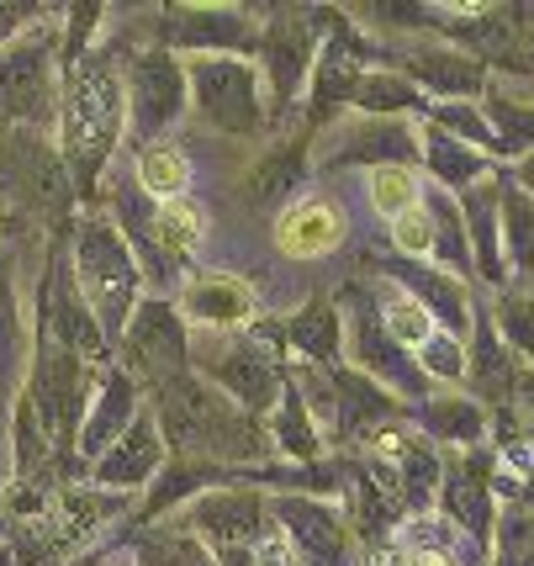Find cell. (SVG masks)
<instances>
[{
  "instance_id": "cell-1",
  "label": "cell",
  "mask_w": 534,
  "mask_h": 566,
  "mask_svg": "<svg viewBox=\"0 0 534 566\" xmlns=\"http://www.w3.org/2000/svg\"><path fill=\"white\" fill-rule=\"evenodd\" d=\"M154 413L165 423V440H170L175 455H228V461H249V455H265V434L254 429L249 413L239 408H228L212 387H201L196 376H170V381H159V402H154Z\"/></svg>"
},
{
  "instance_id": "cell-2",
  "label": "cell",
  "mask_w": 534,
  "mask_h": 566,
  "mask_svg": "<svg viewBox=\"0 0 534 566\" xmlns=\"http://www.w3.org/2000/svg\"><path fill=\"white\" fill-rule=\"evenodd\" d=\"M122 127V85L117 70L106 59L80 53L70 59L64 74V106H59V138H64V159L80 186H91L101 170V159L112 154Z\"/></svg>"
},
{
  "instance_id": "cell-3",
  "label": "cell",
  "mask_w": 534,
  "mask_h": 566,
  "mask_svg": "<svg viewBox=\"0 0 534 566\" xmlns=\"http://www.w3.org/2000/svg\"><path fill=\"white\" fill-rule=\"evenodd\" d=\"M74 265H80V292L96 307L101 328L122 339V328L133 318V292H138V265H133V249L106 218H85L74 233Z\"/></svg>"
},
{
  "instance_id": "cell-4",
  "label": "cell",
  "mask_w": 534,
  "mask_h": 566,
  "mask_svg": "<svg viewBox=\"0 0 534 566\" xmlns=\"http://www.w3.org/2000/svg\"><path fill=\"white\" fill-rule=\"evenodd\" d=\"M186 101L218 133H254L265 123L260 74L249 59H233V53H196L186 64Z\"/></svg>"
},
{
  "instance_id": "cell-5",
  "label": "cell",
  "mask_w": 534,
  "mask_h": 566,
  "mask_svg": "<svg viewBox=\"0 0 534 566\" xmlns=\"http://www.w3.org/2000/svg\"><path fill=\"white\" fill-rule=\"evenodd\" d=\"M122 355L148 381L180 376L186 370V328H180V313H175L170 302H159V296L138 302L127 328H122Z\"/></svg>"
},
{
  "instance_id": "cell-6",
  "label": "cell",
  "mask_w": 534,
  "mask_h": 566,
  "mask_svg": "<svg viewBox=\"0 0 534 566\" xmlns=\"http://www.w3.org/2000/svg\"><path fill=\"white\" fill-rule=\"evenodd\" d=\"M49 96H53L49 38H27V43L0 53V123L32 127L49 112Z\"/></svg>"
},
{
  "instance_id": "cell-7",
  "label": "cell",
  "mask_w": 534,
  "mask_h": 566,
  "mask_svg": "<svg viewBox=\"0 0 534 566\" xmlns=\"http://www.w3.org/2000/svg\"><path fill=\"white\" fill-rule=\"evenodd\" d=\"M127 106H133V127L148 133V144L175 127V117L186 112V70L170 53H144L133 64V85H127Z\"/></svg>"
},
{
  "instance_id": "cell-8",
  "label": "cell",
  "mask_w": 534,
  "mask_h": 566,
  "mask_svg": "<svg viewBox=\"0 0 534 566\" xmlns=\"http://www.w3.org/2000/svg\"><path fill=\"white\" fill-rule=\"evenodd\" d=\"M0 191L27 201V207H64L70 201V180L59 170V159L32 138V127H22L0 148Z\"/></svg>"
},
{
  "instance_id": "cell-9",
  "label": "cell",
  "mask_w": 534,
  "mask_h": 566,
  "mask_svg": "<svg viewBox=\"0 0 534 566\" xmlns=\"http://www.w3.org/2000/svg\"><path fill=\"white\" fill-rule=\"evenodd\" d=\"M32 419L38 429L49 434L53 444L70 440L74 419H80V360H74L70 349H49L43 360H38V376H32Z\"/></svg>"
},
{
  "instance_id": "cell-10",
  "label": "cell",
  "mask_w": 534,
  "mask_h": 566,
  "mask_svg": "<svg viewBox=\"0 0 534 566\" xmlns=\"http://www.w3.org/2000/svg\"><path fill=\"white\" fill-rule=\"evenodd\" d=\"M159 38L175 49H196V53H228V49H249L254 32L243 22V11L228 6H175L159 17Z\"/></svg>"
},
{
  "instance_id": "cell-11",
  "label": "cell",
  "mask_w": 534,
  "mask_h": 566,
  "mask_svg": "<svg viewBox=\"0 0 534 566\" xmlns=\"http://www.w3.org/2000/svg\"><path fill=\"white\" fill-rule=\"evenodd\" d=\"M344 233H349V222H344V207L339 201H292L281 218H275V244L281 254H292V260H323V254H334L344 244Z\"/></svg>"
},
{
  "instance_id": "cell-12",
  "label": "cell",
  "mask_w": 534,
  "mask_h": 566,
  "mask_svg": "<svg viewBox=\"0 0 534 566\" xmlns=\"http://www.w3.org/2000/svg\"><path fill=\"white\" fill-rule=\"evenodd\" d=\"M391 275L402 281V292L413 296L418 307H423L450 339H461L465 328H471V302H465L456 275L434 271V265H423V260H402V265H391Z\"/></svg>"
},
{
  "instance_id": "cell-13",
  "label": "cell",
  "mask_w": 534,
  "mask_h": 566,
  "mask_svg": "<svg viewBox=\"0 0 534 566\" xmlns=\"http://www.w3.org/2000/svg\"><path fill=\"white\" fill-rule=\"evenodd\" d=\"M260 518H265V503L260 493H212L196 503V530L218 551H249V541L260 535Z\"/></svg>"
},
{
  "instance_id": "cell-14",
  "label": "cell",
  "mask_w": 534,
  "mask_h": 566,
  "mask_svg": "<svg viewBox=\"0 0 534 566\" xmlns=\"http://www.w3.org/2000/svg\"><path fill=\"white\" fill-rule=\"evenodd\" d=\"M265 70H270V91L281 101H292L302 85H307V70H313V43H307V22L296 17H281L270 22L265 32Z\"/></svg>"
},
{
  "instance_id": "cell-15",
  "label": "cell",
  "mask_w": 534,
  "mask_h": 566,
  "mask_svg": "<svg viewBox=\"0 0 534 566\" xmlns=\"http://www.w3.org/2000/svg\"><path fill=\"white\" fill-rule=\"evenodd\" d=\"M212 376H218L222 387L233 392V402H239V413H270L275 402H281V376L270 370V360H260V355H243V349H228V355H218L212 360Z\"/></svg>"
},
{
  "instance_id": "cell-16",
  "label": "cell",
  "mask_w": 534,
  "mask_h": 566,
  "mask_svg": "<svg viewBox=\"0 0 534 566\" xmlns=\"http://www.w3.org/2000/svg\"><path fill=\"white\" fill-rule=\"evenodd\" d=\"M159 455H165V444H159V434H154V419H138L133 429H127V440H117L96 461V482H106V488L148 482L154 467H159Z\"/></svg>"
},
{
  "instance_id": "cell-17",
  "label": "cell",
  "mask_w": 534,
  "mask_h": 566,
  "mask_svg": "<svg viewBox=\"0 0 534 566\" xmlns=\"http://www.w3.org/2000/svg\"><path fill=\"white\" fill-rule=\"evenodd\" d=\"M408 74L418 85H429L439 96H477L486 85V70L477 53H461V49H418L408 59Z\"/></svg>"
},
{
  "instance_id": "cell-18",
  "label": "cell",
  "mask_w": 534,
  "mask_h": 566,
  "mask_svg": "<svg viewBox=\"0 0 534 566\" xmlns=\"http://www.w3.org/2000/svg\"><path fill=\"white\" fill-rule=\"evenodd\" d=\"M186 313L207 328H239V323L254 318V296L233 275H201L186 292Z\"/></svg>"
},
{
  "instance_id": "cell-19",
  "label": "cell",
  "mask_w": 534,
  "mask_h": 566,
  "mask_svg": "<svg viewBox=\"0 0 534 566\" xmlns=\"http://www.w3.org/2000/svg\"><path fill=\"white\" fill-rule=\"evenodd\" d=\"M275 514L286 518V541L302 545V551L317 556V562H334L344 551V530H339V518H334V509L307 503V497H281Z\"/></svg>"
},
{
  "instance_id": "cell-20",
  "label": "cell",
  "mask_w": 534,
  "mask_h": 566,
  "mask_svg": "<svg viewBox=\"0 0 534 566\" xmlns=\"http://www.w3.org/2000/svg\"><path fill=\"white\" fill-rule=\"evenodd\" d=\"M461 222L471 228L465 244H477V271L482 281H503V244H498V186H471V197L461 201Z\"/></svg>"
},
{
  "instance_id": "cell-21",
  "label": "cell",
  "mask_w": 534,
  "mask_h": 566,
  "mask_svg": "<svg viewBox=\"0 0 534 566\" xmlns=\"http://www.w3.org/2000/svg\"><path fill=\"white\" fill-rule=\"evenodd\" d=\"M302 170H307V154H302V144H281V148H270L265 159L249 170L243 191H249V201H254V207H275L281 197H292V191H296Z\"/></svg>"
},
{
  "instance_id": "cell-22",
  "label": "cell",
  "mask_w": 534,
  "mask_h": 566,
  "mask_svg": "<svg viewBox=\"0 0 534 566\" xmlns=\"http://www.w3.org/2000/svg\"><path fill=\"white\" fill-rule=\"evenodd\" d=\"M138 186H144L154 201L186 197V186H191V159H186L170 138H154V144L138 148Z\"/></svg>"
},
{
  "instance_id": "cell-23",
  "label": "cell",
  "mask_w": 534,
  "mask_h": 566,
  "mask_svg": "<svg viewBox=\"0 0 534 566\" xmlns=\"http://www.w3.org/2000/svg\"><path fill=\"white\" fill-rule=\"evenodd\" d=\"M148 233H154L165 249H175V254H191V249L201 244V233H207V212H201L191 197H170V201L154 207Z\"/></svg>"
},
{
  "instance_id": "cell-24",
  "label": "cell",
  "mask_w": 534,
  "mask_h": 566,
  "mask_svg": "<svg viewBox=\"0 0 534 566\" xmlns=\"http://www.w3.org/2000/svg\"><path fill=\"white\" fill-rule=\"evenodd\" d=\"M498 212H503L513 265L524 275H534V197L519 191V186H498Z\"/></svg>"
},
{
  "instance_id": "cell-25",
  "label": "cell",
  "mask_w": 534,
  "mask_h": 566,
  "mask_svg": "<svg viewBox=\"0 0 534 566\" xmlns=\"http://www.w3.org/2000/svg\"><path fill=\"white\" fill-rule=\"evenodd\" d=\"M133 419V381L127 376H112L106 381V392H101V408H96V419L85 423V444L80 450H106V444H117L122 434V423Z\"/></svg>"
},
{
  "instance_id": "cell-26",
  "label": "cell",
  "mask_w": 534,
  "mask_h": 566,
  "mask_svg": "<svg viewBox=\"0 0 534 566\" xmlns=\"http://www.w3.org/2000/svg\"><path fill=\"white\" fill-rule=\"evenodd\" d=\"M286 339H292L302 355H313V360H339V313H334L328 302H313L302 318H292Z\"/></svg>"
},
{
  "instance_id": "cell-27",
  "label": "cell",
  "mask_w": 534,
  "mask_h": 566,
  "mask_svg": "<svg viewBox=\"0 0 534 566\" xmlns=\"http://www.w3.org/2000/svg\"><path fill=\"white\" fill-rule=\"evenodd\" d=\"M423 429L439 434V440L477 444L482 440V408H477V402H461V397H434V402L423 408Z\"/></svg>"
},
{
  "instance_id": "cell-28",
  "label": "cell",
  "mask_w": 534,
  "mask_h": 566,
  "mask_svg": "<svg viewBox=\"0 0 534 566\" xmlns=\"http://www.w3.org/2000/svg\"><path fill=\"white\" fill-rule=\"evenodd\" d=\"M355 355H360L365 370H381V376H391L397 387H418V381H423L418 370L402 366V349L381 334V323H360V328H355Z\"/></svg>"
},
{
  "instance_id": "cell-29",
  "label": "cell",
  "mask_w": 534,
  "mask_h": 566,
  "mask_svg": "<svg viewBox=\"0 0 534 566\" xmlns=\"http://www.w3.org/2000/svg\"><path fill=\"white\" fill-rule=\"evenodd\" d=\"M429 165L444 186H471V180H482L486 175V159L477 148H461L456 138H444L439 127H429Z\"/></svg>"
},
{
  "instance_id": "cell-30",
  "label": "cell",
  "mask_w": 534,
  "mask_h": 566,
  "mask_svg": "<svg viewBox=\"0 0 534 566\" xmlns=\"http://www.w3.org/2000/svg\"><path fill=\"white\" fill-rule=\"evenodd\" d=\"M381 334H387L397 349H418V345L434 339V318H429L408 292H397L387 302V313H381Z\"/></svg>"
},
{
  "instance_id": "cell-31",
  "label": "cell",
  "mask_w": 534,
  "mask_h": 566,
  "mask_svg": "<svg viewBox=\"0 0 534 566\" xmlns=\"http://www.w3.org/2000/svg\"><path fill=\"white\" fill-rule=\"evenodd\" d=\"M275 444H281L286 455H296V461H313L317 455V429H313V419H307V402L296 392H286L275 402Z\"/></svg>"
},
{
  "instance_id": "cell-32",
  "label": "cell",
  "mask_w": 534,
  "mask_h": 566,
  "mask_svg": "<svg viewBox=\"0 0 534 566\" xmlns=\"http://www.w3.org/2000/svg\"><path fill=\"white\" fill-rule=\"evenodd\" d=\"M349 101L360 112H408V106H423V96H418L408 80H397V74H360Z\"/></svg>"
},
{
  "instance_id": "cell-33",
  "label": "cell",
  "mask_w": 534,
  "mask_h": 566,
  "mask_svg": "<svg viewBox=\"0 0 534 566\" xmlns=\"http://www.w3.org/2000/svg\"><path fill=\"white\" fill-rule=\"evenodd\" d=\"M429 222H434V254L444 265H465L471 260V244H465V222H461V207L434 191L429 197Z\"/></svg>"
},
{
  "instance_id": "cell-34",
  "label": "cell",
  "mask_w": 534,
  "mask_h": 566,
  "mask_svg": "<svg viewBox=\"0 0 534 566\" xmlns=\"http://www.w3.org/2000/svg\"><path fill=\"white\" fill-rule=\"evenodd\" d=\"M370 207L387 212V218H402L408 207H418V180L408 165H376L370 170Z\"/></svg>"
},
{
  "instance_id": "cell-35",
  "label": "cell",
  "mask_w": 534,
  "mask_h": 566,
  "mask_svg": "<svg viewBox=\"0 0 534 566\" xmlns=\"http://www.w3.org/2000/svg\"><path fill=\"white\" fill-rule=\"evenodd\" d=\"M328 387L344 397V419H387L391 413V397L370 381V376H355V370H334Z\"/></svg>"
},
{
  "instance_id": "cell-36",
  "label": "cell",
  "mask_w": 534,
  "mask_h": 566,
  "mask_svg": "<svg viewBox=\"0 0 534 566\" xmlns=\"http://www.w3.org/2000/svg\"><path fill=\"white\" fill-rule=\"evenodd\" d=\"M53 318H59V334H64V345H70V355L74 349H85L91 360H101V334H96V323H91V313L74 302V292L59 281V296H53Z\"/></svg>"
},
{
  "instance_id": "cell-37",
  "label": "cell",
  "mask_w": 534,
  "mask_h": 566,
  "mask_svg": "<svg viewBox=\"0 0 534 566\" xmlns=\"http://www.w3.org/2000/svg\"><path fill=\"white\" fill-rule=\"evenodd\" d=\"M444 509H450V518H461L465 530L482 541L486 530H492V509H486V488L477 482V476H450L444 482Z\"/></svg>"
},
{
  "instance_id": "cell-38",
  "label": "cell",
  "mask_w": 534,
  "mask_h": 566,
  "mask_svg": "<svg viewBox=\"0 0 534 566\" xmlns=\"http://www.w3.org/2000/svg\"><path fill=\"white\" fill-rule=\"evenodd\" d=\"M482 123H486V133H498L503 154H524V148H534V106H519V101H492Z\"/></svg>"
},
{
  "instance_id": "cell-39",
  "label": "cell",
  "mask_w": 534,
  "mask_h": 566,
  "mask_svg": "<svg viewBox=\"0 0 534 566\" xmlns=\"http://www.w3.org/2000/svg\"><path fill=\"white\" fill-rule=\"evenodd\" d=\"M355 80H360V64H355V49H334L323 53V64H317V112H328V101H349L355 96Z\"/></svg>"
},
{
  "instance_id": "cell-40",
  "label": "cell",
  "mask_w": 534,
  "mask_h": 566,
  "mask_svg": "<svg viewBox=\"0 0 534 566\" xmlns=\"http://www.w3.org/2000/svg\"><path fill=\"white\" fill-rule=\"evenodd\" d=\"M387 154H397V159H402V154H413V133H408V127H376V133H355L339 159H370V165H376V159H387Z\"/></svg>"
},
{
  "instance_id": "cell-41",
  "label": "cell",
  "mask_w": 534,
  "mask_h": 566,
  "mask_svg": "<svg viewBox=\"0 0 534 566\" xmlns=\"http://www.w3.org/2000/svg\"><path fill=\"white\" fill-rule=\"evenodd\" d=\"M391 244L402 249L408 260L434 254V222H429V207H408L402 218H391Z\"/></svg>"
},
{
  "instance_id": "cell-42",
  "label": "cell",
  "mask_w": 534,
  "mask_h": 566,
  "mask_svg": "<svg viewBox=\"0 0 534 566\" xmlns=\"http://www.w3.org/2000/svg\"><path fill=\"white\" fill-rule=\"evenodd\" d=\"M218 471L207 467V461H191V467H175L165 471V482L154 488V497H148V514H159V509H170V503H180V497L191 493V488H201V482H212Z\"/></svg>"
},
{
  "instance_id": "cell-43",
  "label": "cell",
  "mask_w": 534,
  "mask_h": 566,
  "mask_svg": "<svg viewBox=\"0 0 534 566\" xmlns=\"http://www.w3.org/2000/svg\"><path fill=\"white\" fill-rule=\"evenodd\" d=\"M498 323H503V334H509L513 345H519L534 360V296H503Z\"/></svg>"
},
{
  "instance_id": "cell-44",
  "label": "cell",
  "mask_w": 534,
  "mask_h": 566,
  "mask_svg": "<svg viewBox=\"0 0 534 566\" xmlns=\"http://www.w3.org/2000/svg\"><path fill=\"white\" fill-rule=\"evenodd\" d=\"M429 112H434V123H439V133H444V138H450V133H461L471 148H486V144H492L486 123L477 117V112H471V106H429Z\"/></svg>"
},
{
  "instance_id": "cell-45",
  "label": "cell",
  "mask_w": 534,
  "mask_h": 566,
  "mask_svg": "<svg viewBox=\"0 0 534 566\" xmlns=\"http://www.w3.org/2000/svg\"><path fill=\"white\" fill-rule=\"evenodd\" d=\"M477 370H482L486 387H498V381L509 376V360L498 355V339H492V323H482V328H477Z\"/></svg>"
},
{
  "instance_id": "cell-46",
  "label": "cell",
  "mask_w": 534,
  "mask_h": 566,
  "mask_svg": "<svg viewBox=\"0 0 534 566\" xmlns=\"http://www.w3.org/2000/svg\"><path fill=\"white\" fill-rule=\"evenodd\" d=\"M423 349H429V370H434V376H450V381H456V376L465 370L461 339H450V334H434V339H429Z\"/></svg>"
},
{
  "instance_id": "cell-47",
  "label": "cell",
  "mask_w": 534,
  "mask_h": 566,
  "mask_svg": "<svg viewBox=\"0 0 534 566\" xmlns=\"http://www.w3.org/2000/svg\"><path fill=\"white\" fill-rule=\"evenodd\" d=\"M413 566H450V556H444V551H418Z\"/></svg>"
},
{
  "instance_id": "cell-48",
  "label": "cell",
  "mask_w": 534,
  "mask_h": 566,
  "mask_svg": "<svg viewBox=\"0 0 534 566\" xmlns=\"http://www.w3.org/2000/svg\"><path fill=\"white\" fill-rule=\"evenodd\" d=\"M154 566H175V562H154Z\"/></svg>"
},
{
  "instance_id": "cell-49",
  "label": "cell",
  "mask_w": 534,
  "mask_h": 566,
  "mask_svg": "<svg viewBox=\"0 0 534 566\" xmlns=\"http://www.w3.org/2000/svg\"><path fill=\"white\" fill-rule=\"evenodd\" d=\"M112 566H117V562H112ZM127 566H133V562H127Z\"/></svg>"
}]
</instances>
